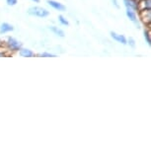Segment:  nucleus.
Instances as JSON below:
<instances>
[{"instance_id":"nucleus-9","label":"nucleus","mask_w":151,"mask_h":151,"mask_svg":"<svg viewBox=\"0 0 151 151\" xmlns=\"http://www.w3.org/2000/svg\"><path fill=\"white\" fill-rule=\"evenodd\" d=\"M127 16L129 17V19L130 20V21L134 22L136 24V22H137V18H136V14L135 12L133 11L132 9H129V8H127Z\"/></svg>"},{"instance_id":"nucleus-14","label":"nucleus","mask_w":151,"mask_h":151,"mask_svg":"<svg viewBox=\"0 0 151 151\" xmlns=\"http://www.w3.org/2000/svg\"><path fill=\"white\" fill-rule=\"evenodd\" d=\"M127 44H129L132 47H135V41L133 40L132 38H129V40L127 41Z\"/></svg>"},{"instance_id":"nucleus-10","label":"nucleus","mask_w":151,"mask_h":151,"mask_svg":"<svg viewBox=\"0 0 151 151\" xmlns=\"http://www.w3.org/2000/svg\"><path fill=\"white\" fill-rule=\"evenodd\" d=\"M48 29H50V31H52V33H55L56 36L60 37V38H63V37L65 36V34H64L63 31H62L61 29H59L58 27H55V26H50V27H48Z\"/></svg>"},{"instance_id":"nucleus-17","label":"nucleus","mask_w":151,"mask_h":151,"mask_svg":"<svg viewBox=\"0 0 151 151\" xmlns=\"http://www.w3.org/2000/svg\"><path fill=\"white\" fill-rule=\"evenodd\" d=\"M32 1H34V2H37V3H39V2H40V0H32Z\"/></svg>"},{"instance_id":"nucleus-12","label":"nucleus","mask_w":151,"mask_h":151,"mask_svg":"<svg viewBox=\"0 0 151 151\" xmlns=\"http://www.w3.org/2000/svg\"><path fill=\"white\" fill-rule=\"evenodd\" d=\"M144 39L146 41L147 45H151V40H150V34H149V31L145 30L144 31Z\"/></svg>"},{"instance_id":"nucleus-1","label":"nucleus","mask_w":151,"mask_h":151,"mask_svg":"<svg viewBox=\"0 0 151 151\" xmlns=\"http://www.w3.org/2000/svg\"><path fill=\"white\" fill-rule=\"evenodd\" d=\"M28 13L32 16H37V17H40V18H45V17L50 15V12H48L47 9H45V8H42V7H39V6L29 8Z\"/></svg>"},{"instance_id":"nucleus-11","label":"nucleus","mask_w":151,"mask_h":151,"mask_svg":"<svg viewBox=\"0 0 151 151\" xmlns=\"http://www.w3.org/2000/svg\"><path fill=\"white\" fill-rule=\"evenodd\" d=\"M58 21L60 22V24L63 25V26H69V22H68L67 20L65 19L62 15H59L58 16Z\"/></svg>"},{"instance_id":"nucleus-2","label":"nucleus","mask_w":151,"mask_h":151,"mask_svg":"<svg viewBox=\"0 0 151 151\" xmlns=\"http://www.w3.org/2000/svg\"><path fill=\"white\" fill-rule=\"evenodd\" d=\"M7 47L10 50H13V52H16V50H19L20 48L22 47V44L20 42H18L17 40L14 38H8L7 42Z\"/></svg>"},{"instance_id":"nucleus-5","label":"nucleus","mask_w":151,"mask_h":151,"mask_svg":"<svg viewBox=\"0 0 151 151\" xmlns=\"http://www.w3.org/2000/svg\"><path fill=\"white\" fill-rule=\"evenodd\" d=\"M140 17L145 24L151 21V10H140Z\"/></svg>"},{"instance_id":"nucleus-3","label":"nucleus","mask_w":151,"mask_h":151,"mask_svg":"<svg viewBox=\"0 0 151 151\" xmlns=\"http://www.w3.org/2000/svg\"><path fill=\"white\" fill-rule=\"evenodd\" d=\"M47 2L50 7H52L53 9H55L58 11H65L66 10V7H65L63 4L59 3V2H56V1H55V0H47Z\"/></svg>"},{"instance_id":"nucleus-18","label":"nucleus","mask_w":151,"mask_h":151,"mask_svg":"<svg viewBox=\"0 0 151 151\" xmlns=\"http://www.w3.org/2000/svg\"><path fill=\"white\" fill-rule=\"evenodd\" d=\"M4 55V53H2V52H0V56H3Z\"/></svg>"},{"instance_id":"nucleus-7","label":"nucleus","mask_w":151,"mask_h":151,"mask_svg":"<svg viewBox=\"0 0 151 151\" xmlns=\"http://www.w3.org/2000/svg\"><path fill=\"white\" fill-rule=\"evenodd\" d=\"M19 55L23 56V58H33L35 56V53L33 52V50H29V48H20L19 50Z\"/></svg>"},{"instance_id":"nucleus-15","label":"nucleus","mask_w":151,"mask_h":151,"mask_svg":"<svg viewBox=\"0 0 151 151\" xmlns=\"http://www.w3.org/2000/svg\"><path fill=\"white\" fill-rule=\"evenodd\" d=\"M6 2L9 6H14V5L18 3V0H6Z\"/></svg>"},{"instance_id":"nucleus-16","label":"nucleus","mask_w":151,"mask_h":151,"mask_svg":"<svg viewBox=\"0 0 151 151\" xmlns=\"http://www.w3.org/2000/svg\"><path fill=\"white\" fill-rule=\"evenodd\" d=\"M113 2H114V4H115V6H116V8H119V4H118V2H116V0H113Z\"/></svg>"},{"instance_id":"nucleus-4","label":"nucleus","mask_w":151,"mask_h":151,"mask_svg":"<svg viewBox=\"0 0 151 151\" xmlns=\"http://www.w3.org/2000/svg\"><path fill=\"white\" fill-rule=\"evenodd\" d=\"M124 5L127 8L132 9L133 11L138 10V1L137 0H124Z\"/></svg>"},{"instance_id":"nucleus-6","label":"nucleus","mask_w":151,"mask_h":151,"mask_svg":"<svg viewBox=\"0 0 151 151\" xmlns=\"http://www.w3.org/2000/svg\"><path fill=\"white\" fill-rule=\"evenodd\" d=\"M111 37H112L115 41L121 42V44H122V45H127V39H125L124 36L119 35V34H116L115 32H111Z\"/></svg>"},{"instance_id":"nucleus-13","label":"nucleus","mask_w":151,"mask_h":151,"mask_svg":"<svg viewBox=\"0 0 151 151\" xmlns=\"http://www.w3.org/2000/svg\"><path fill=\"white\" fill-rule=\"evenodd\" d=\"M39 56L41 58H55V55H52V53H48V52H42L40 53Z\"/></svg>"},{"instance_id":"nucleus-8","label":"nucleus","mask_w":151,"mask_h":151,"mask_svg":"<svg viewBox=\"0 0 151 151\" xmlns=\"http://www.w3.org/2000/svg\"><path fill=\"white\" fill-rule=\"evenodd\" d=\"M14 28L12 25L8 24V23H2L0 25V34H6V33H9L11 31H13Z\"/></svg>"}]
</instances>
